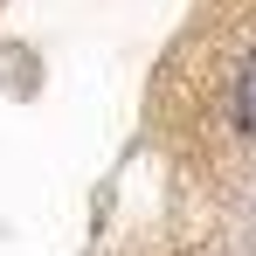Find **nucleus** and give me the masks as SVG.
<instances>
[{"instance_id":"f257e3e1","label":"nucleus","mask_w":256,"mask_h":256,"mask_svg":"<svg viewBox=\"0 0 256 256\" xmlns=\"http://www.w3.org/2000/svg\"><path fill=\"white\" fill-rule=\"evenodd\" d=\"M236 118H242V132H256V56L242 70V90H236Z\"/></svg>"}]
</instances>
